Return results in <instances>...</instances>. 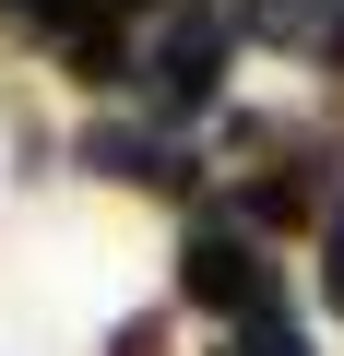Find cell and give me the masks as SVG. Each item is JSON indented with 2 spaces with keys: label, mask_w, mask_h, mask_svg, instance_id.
I'll return each mask as SVG.
<instances>
[{
  "label": "cell",
  "mask_w": 344,
  "mask_h": 356,
  "mask_svg": "<svg viewBox=\"0 0 344 356\" xmlns=\"http://www.w3.org/2000/svg\"><path fill=\"white\" fill-rule=\"evenodd\" d=\"M179 285H190V309H214L226 332H238V321H273V261H261V238H249L238 214H190Z\"/></svg>",
  "instance_id": "6da1fadb"
},
{
  "label": "cell",
  "mask_w": 344,
  "mask_h": 356,
  "mask_svg": "<svg viewBox=\"0 0 344 356\" xmlns=\"http://www.w3.org/2000/svg\"><path fill=\"white\" fill-rule=\"evenodd\" d=\"M131 72H142L166 107H214V72H226V24H214V13H166V36H154Z\"/></svg>",
  "instance_id": "7a4b0ae2"
},
{
  "label": "cell",
  "mask_w": 344,
  "mask_h": 356,
  "mask_svg": "<svg viewBox=\"0 0 344 356\" xmlns=\"http://www.w3.org/2000/svg\"><path fill=\"white\" fill-rule=\"evenodd\" d=\"M83 166L119 178V191H190V154L166 143V131H131V119H95L83 131Z\"/></svg>",
  "instance_id": "3957f363"
},
{
  "label": "cell",
  "mask_w": 344,
  "mask_h": 356,
  "mask_svg": "<svg viewBox=\"0 0 344 356\" xmlns=\"http://www.w3.org/2000/svg\"><path fill=\"white\" fill-rule=\"evenodd\" d=\"M332 24H344V0H249L261 48H332Z\"/></svg>",
  "instance_id": "277c9868"
},
{
  "label": "cell",
  "mask_w": 344,
  "mask_h": 356,
  "mask_svg": "<svg viewBox=\"0 0 344 356\" xmlns=\"http://www.w3.org/2000/svg\"><path fill=\"white\" fill-rule=\"evenodd\" d=\"M214 356H309V332H297V321H238Z\"/></svg>",
  "instance_id": "5b68a950"
},
{
  "label": "cell",
  "mask_w": 344,
  "mask_h": 356,
  "mask_svg": "<svg viewBox=\"0 0 344 356\" xmlns=\"http://www.w3.org/2000/svg\"><path fill=\"white\" fill-rule=\"evenodd\" d=\"M320 297L344 309V202H332V226H320Z\"/></svg>",
  "instance_id": "8992f818"
},
{
  "label": "cell",
  "mask_w": 344,
  "mask_h": 356,
  "mask_svg": "<svg viewBox=\"0 0 344 356\" xmlns=\"http://www.w3.org/2000/svg\"><path fill=\"white\" fill-rule=\"evenodd\" d=\"M107 356H166V321H119V332H107Z\"/></svg>",
  "instance_id": "52a82bcc"
},
{
  "label": "cell",
  "mask_w": 344,
  "mask_h": 356,
  "mask_svg": "<svg viewBox=\"0 0 344 356\" xmlns=\"http://www.w3.org/2000/svg\"><path fill=\"white\" fill-rule=\"evenodd\" d=\"M0 13H36V24H48V0H0Z\"/></svg>",
  "instance_id": "ba28073f"
},
{
  "label": "cell",
  "mask_w": 344,
  "mask_h": 356,
  "mask_svg": "<svg viewBox=\"0 0 344 356\" xmlns=\"http://www.w3.org/2000/svg\"><path fill=\"white\" fill-rule=\"evenodd\" d=\"M320 60H332V72H344V24H332V48H320Z\"/></svg>",
  "instance_id": "9c48e42d"
},
{
  "label": "cell",
  "mask_w": 344,
  "mask_h": 356,
  "mask_svg": "<svg viewBox=\"0 0 344 356\" xmlns=\"http://www.w3.org/2000/svg\"><path fill=\"white\" fill-rule=\"evenodd\" d=\"M119 13H142V0H119ZM166 13H190V0H166Z\"/></svg>",
  "instance_id": "30bf717a"
}]
</instances>
